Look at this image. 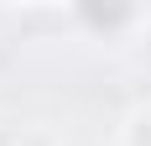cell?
Returning a JSON list of instances; mask_svg holds the SVG:
<instances>
[]
</instances>
